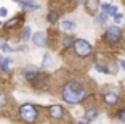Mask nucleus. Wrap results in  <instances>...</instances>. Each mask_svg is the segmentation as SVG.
<instances>
[{
  "label": "nucleus",
  "mask_w": 125,
  "mask_h": 124,
  "mask_svg": "<svg viewBox=\"0 0 125 124\" xmlns=\"http://www.w3.org/2000/svg\"><path fill=\"white\" fill-rule=\"evenodd\" d=\"M85 97V89L80 82L77 81H71L62 87V100L67 103H79Z\"/></svg>",
  "instance_id": "1"
},
{
  "label": "nucleus",
  "mask_w": 125,
  "mask_h": 124,
  "mask_svg": "<svg viewBox=\"0 0 125 124\" xmlns=\"http://www.w3.org/2000/svg\"><path fill=\"white\" fill-rule=\"evenodd\" d=\"M19 116L26 121V123H34V121L37 119V110H35V106H32V105H22L21 108H19Z\"/></svg>",
  "instance_id": "2"
},
{
  "label": "nucleus",
  "mask_w": 125,
  "mask_h": 124,
  "mask_svg": "<svg viewBox=\"0 0 125 124\" xmlns=\"http://www.w3.org/2000/svg\"><path fill=\"white\" fill-rule=\"evenodd\" d=\"M74 50H75V53H77L79 56H87V55H90V52H92V45H90L87 40L79 39V40L74 42Z\"/></svg>",
  "instance_id": "3"
},
{
  "label": "nucleus",
  "mask_w": 125,
  "mask_h": 124,
  "mask_svg": "<svg viewBox=\"0 0 125 124\" xmlns=\"http://www.w3.org/2000/svg\"><path fill=\"white\" fill-rule=\"evenodd\" d=\"M120 37H122V31L119 29L117 26H111V28H107L104 39H106V42H109V44H115V42H119Z\"/></svg>",
  "instance_id": "4"
},
{
  "label": "nucleus",
  "mask_w": 125,
  "mask_h": 124,
  "mask_svg": "<svg viewBox=\"0 0 125 124\" xmlns=\"http://www.w3.org/2000/svg\"><path fill=\"white\" fill-rule=\"evenodd\" d=\"M24 77H26L27 81H31V82H34V81L39 77V68L37 66H34V65H29V66H26L24 68Z\"/></svg>",
  "instance_id": "5"
},
{
  "label": "nucleus",
  "mask_w": 125,
  "mask_h": 124,
  "mask_svg": "<svg viewBox=\"0 0 125 124\" xmlns=\"http://www.w3.org/2000/svg\"><path fill=\"white\" fill-rule=\"evenodd\" d=\"M45 34L42 32V31H39V32H35L32 36V42H34V45L35 47H45Z\"/></svg>",
  "instance_id": "6"
},
{
  "label": "nucleus",
  "mask_w": 125,
  "mask_h": 124,
  "mask_svg": "<svg viewBox=\"0 0 125 124\" xmlns=\"http://www.w3.org/2000/svg\"><path fill=\"white\" fill-rule=\"evenodd\" d=\"M98 8H99L98 0H87V10H88V13H96Z\"/></svg>",
  "instance_id": "7"
},
{
  "label": "nucleus",
  "mask_w": 125,
  "mask_h": 124,
  "mask_svg": "<svg viewBox=\"0 0 125 124\" xmlns=\"http://www.w3.org/2000/svg\"><path fill=\"white\" fill-rule=\"evenodd\" d=\"M117 100H119V97H117L115 92H109V94L104 95V102H106L107 105H114V103H117Z\"/></svg>",
  "instance_id": "8"
},
{
  "label": "nucleus",
  "mask_w": 125,
  "mask_h": 124,
  "mask_svg": "<svg viewBox=\"0 0 125 124\" xmlns=\"http://www.w3.org/2000/svg\"><path fill=\"white\" fill-rule=\"evenodd\" d=\"M62 114H64V111H62V108L59 105H55L50 108V116L52 118H61Z\"/></svg>",
  "instance_id": "9"
},
{
  "label": "nucleus",
  "mask_w": 125,
  "mask_h": 124,
  "mask_svg": "<svg viewBox=\"0 0 125 124\" xmlns=\"http://www.w3.org/2000/svg\"><path fill=\"white\" fill-rule=\"evenodd\" d=\"M10 65L11 61L8 56H0V69L2 71H10Z\"/></svg>",
  "instance_id": "10"
},
{
  "label": "nucleus",
  "mask_w": 125,
  "mask_h": 124,
  "mask_svg": "<svg viewBox=\"0 0 125 124\" xmlns=\"http://www.w3.org/2000/svg\"><path fill=\"white\" fill-rule=\"evenodd\" d=\"M42 66H43V68H52V66H53V58H52V55H50V53H45L43 55Z\"/></svg>",
  "instance_id": "11"
},
{
  "label": "nucleus",
  "mask_w": 125,
  "mask_h": 124,
  "mask_svg": "<svg viewBox=\"0 0 125 124\" xmlns=\"http://www.w3.org/2000/svg\"><path fill=\"white\" fill-rule=\"evenodd\" d=\"M61 28L64 31H74V29H75V23L69 21V19H64V21L61 23Z\"/></svg>",
  "instance_id": "12"
},
{
  "label": "nucleus",
  "mask_w": 125,
  "mask_h": 124,
  "mask_svg": "<svg viewBox=\"0 0 125 124\" xmlns=\"http://www.w3.org/2000/svg\"><path fill=\"white\" fill-rule=\"evenodd\" d=\"M96 116H98V111H96L95 108H88L87 111H85V118H87V121H92V119H95Z\"/></svg>",
  "instance_id": "13"
},
{
  "label": "nucleus",
  "mask_w": 125,
  "mask_h": 124,
  "mask_svg": "<svg viewBox=\"0 0 125 124\" xmlns=\"http://www.w3.org/2000/svg\"><path fill=\"white\" fill-rule=\"evenodd\" d=\"M31 32H32V31H31V26H26V28H24V29H22V40H24V42H27V40H29V37H31Z\"/></svg>",
  "instance_id": "14"
},
{
  "label": "nucleus",
  "mask_w": 125,
  "mask_h": 124,
  "mask_svg": "<svg viewBox=\"0 0 125 124\" xmlns=\"http://www.w3.org/2000/svg\"><path fill=\"white\" fill-rule=\"evenodd\" d=\"M112 7H114V5H111V3H101V10H103V13H106V15H111Z\"/></svg>",
  "instance_id": "15"
},
{
  "label": "nucleus",
  "mask_w": 125,
  "mask_h": 124,
  "mask_svg": "<svg viewBox=\"0 0 125 124\" xmlns=\"http://www.w3.org/2000/svg\"><path fill=\"white\" fill-rule=\"evenodd\" d=\"M58 18H59V13H58V11H50V13H48V21L55 23V21H58Z\"/></svg>",
  "instance_id": "16"
},
{
  "label": "nucleus",
  "mask_w": 125,
  "mask_h": 124,
  "mask_svg": "<svg viewBox=\"0 0 125 124\" xmlns=\"http://www.w3.org/2000/svg\"><path fill=\"white\" fill-rule=\"evenodd\" d=\"M106 18H107L106 13H101V15L96 18V23H98V24H104V23H106Z\"/></svg>",
  "instance_id": "17"
},
{
  "label": "nucleus",
  "mask_w": 125,
  "mask_h": 124,
  "mask_svg": "<svg viewBox=\"0 0 125 124\" xmlns=\"http://www.w3.org/2000/svg\"><path fill=\"white\" fill-rule=\"evenodd\" d=\"M18 21H19L18 18H13V19H10V21H8L7 24H5V28H8V29H10V28H13L15 24H18Z\"/></svg>",
  "instance_id": "18"
},
{
  "label": "nucleus",
  "mask_w": 125,
  "mask_h": 124,
  "mask_svg": "<svg viewBox=\"0 0 125 124\" xmlns=\"http://www.w3.org/2000/svg\"><path fill=\"white\" fill-rule=\"evenodd\" d=\"M74 42H75V40H72V39H71V37H64V40H62V44L66 45V47H69L71 44L74 45Z\"/></svg>",
  "instance_id": "19"
},
{
  "label": "nucleus",
  "mask_w": 125,
  "mask_h": 124,
  "mask_svg": "<svg viewBox=\"0 0 125 124\" xmlns=\"http://www.w3.org/2000/svg\"><path fill=\"white\" fill-rule=\"evenodd\" d=\"M112 18H114V23H117V24H119V23H122V19H124V16H122L120 13H117V15H114Z\"/></svg>",
  "instance_id": "20"
},
{
  "label": "nucleus",
  "mask_w": 125,
  "mask_h": 124,
  "mask_svg": "<svg viewBox=\"0 0 125 124\" xmlns=\"http://www.w3.org/2000/svg\"><path fill=\"white\" fill-rule=\"evenodd\" d=\"M119 119H120L122 123H125V108L120 110V113H119Z\"/></svg>",
  "instance_id": "21"
},
{
  "label": "nucleus",
  "mask_w": 125,
  "mask_h": 124,
  "mask_svg": "<svg viewBox=\"0 0 125 124\" xmlns=\"http://www.w3.org/2000/svg\"><path fill=\"white\" fill-rule=\"evenodd\" d=\"M7 15H8V10H7V8H0V16L3 18V16H7Z\"/></svg>",
  "instance_id": "22"
},
{
  "label": "nucleus",
  "mask_w": 125,
  "mask_h": 124,
  "mask_svg": "<svg viewBox=\"0 0 125 124\" xmlns=\"http://www.w3.org/2000/svg\"><path fill=\"white\" fill-rule=\"evenodd\" d=\"M96 71H99V73H109V71H107L106 68H103V66H96Z\"/></svg>",
  "instance_id": "23"
},
{
  "label": "nucleus",
  "mask_w": 125,
  "mask_h": 124,
  "mask_svg": "<svg viewBox=\"0 0 125 124\" xmlns=\"http://www.w3.org/2000/svg\"><path fill=\"white\" fill-rule=\"evenodd\" d=\"M119 66H120L122 69L125 71V60H119Z\"/></svg>",
  "instance_id": "24"
},
{
  "label": "nucleus",
  "mask_w": 125,
  "mask_h": 124,
  "mask_svg": "<svg viewBox=\"0 0 125 124\" xmlns=\"http://www.w3.org/2000/svg\"><path fill=\"white\" fill-rule=\"evenodd\" d=\"M3 103H5V95H2V94H0V106L3 105Z\"/></svg>",
  "instance_id": "25"
},
{
  "label": "nucleus",
  "mask_w": 125,
  "mask_h": 124,
  "mask_svg": "<svg viewBox=\"0 0 125 124\" xmlns=\"http://www.w3.org/2000/svg\"><path fill=\"white\" fill-rule=\"evenodd\" d=\"M3 45H5V39H3V37H0V48L3 47Z\"/></svg>",
  "instance_id": "26"
},
{
  "label": "nucleus",
  "mask_w": 125,
  "mask_h": 124,
  "mask_svg": "<svg viewBox=\"0 0 125 124\" xmlns=\"http://www.w3.org/2000/svg\"><path fill=\"white\" fill-rule=\"evenodd\" d=\"M79 124H88L87 121H79Z\"/></svg>",
  "instance_id": "27"
},
{
  "label": "nucleus",
  "mask_w": 125,
  "mask_h": 124,
  "mask_svg": "<svg viewBox=\"0 0 125 124\" xmlns=\"http://www.w3.org/2000/svg\"><path fill=\"white\" fill-rule=\"evenodd\" d=\"M77 2H79V3H82V2H83V0H77Z\"/></svg>",
  "instance_id": "28"
},
{
  "label": "nucleus",
  "mask_w": 125,
  "mask_h": 124,
  "mask_svg": "<svg viewBox=\"0 0 125 124\" xmlns=\"http://www.w3.org/2000/svg\"><path fill=\"white\" fill-rule=\"evenodd\" d=\"M13 2H22V0H13Z\"/></svg>",
  "instance_id": "29"
},
{
  "label": "nucleus",
  "mask_w": 125,
  "mask_h": 124,
  "mask_svg": "<svg viewBox=\"0 0 125 124\" xmlns=\"http://www.w3.org/2000/svg\"><path fill=\"white\" fill-rule=\"evenodd\" d=\"M0 24H2V23H0Z\"/></svg>",
  "instance_id": "30"
}]
</instances>
